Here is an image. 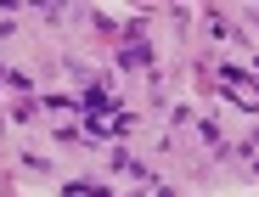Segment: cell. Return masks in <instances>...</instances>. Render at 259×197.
<instances>
[{"label":"cell","instance_id":"obj_1","mask_svg":"<svg viewBox=\"0 0 259 197\" xmlns=\"http://www.w3.org/2000/svg\"><path fill=\"white\" fill-rule=\"evenodd\" d=\"M130 62L147 68V39H130V45H124V68H130Z\"/></svg>","mask_w":259,"mask_h":197}]
</instances>
